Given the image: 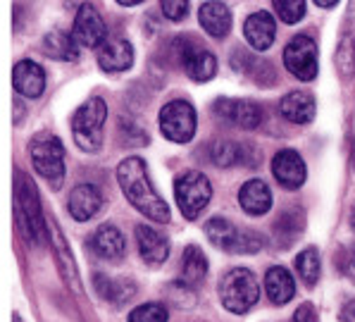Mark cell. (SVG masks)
Returning a JSON list of instances; mask_svg holds the SVG:
<instances>
[{
	"label": "cell",
	"mask_w": 355,
	"mask_h": 322,
	"mask_svg": "<svg viewBox=\"0 0 355 322\" xmlns=\"http://www.w3.org/2000/svg\"><path fill=\"white\" fill-rule=\"evenodd\" d=\"M117 182H119V187H122L129 203L139 212H144L148 220L160 222V225L169 222V205L162 201V196L157 194L155 187H153L144 158L131 155L127 160L119 162Z\"/></svg>",
	"instance_id": "6da1fadb"
},
{
	"label": "cell",
	"mask_w": 355,
	"mask_h": 322,
	"mask_svg": "<svg viewBox=\"0 0 355 322\" xmlns=\"http://www.w3.org/2000/svg\"><path fill=\"white\" fill-rule=\"evenodd\" d=\"M107 105L103 98H89L72 117L74 144L84 153H98L103 146V127H105Z\"/></svg>",
	"instance_id": "7a4b0ae2"
},
{
	"label": "cell",
	"mask_w": 355,
	"mask_h": 322,
	"mask_svg": "<svg viewBox=\"0 0 355 322\" xmlns=\"http://www.w3.org/2000/svg\"><path fill=\"white\" fill-rule=\"evenodd\" d=\"M29 158L34 170L51 184V189H60L64 182V146L53 134H36L29 144Z\"/></svg>",
	"instance_id": "3957f363"
},
{
	"label": "cell",
	"mask_w": 355,
	"mask_h": 322,
	"mask_svg": "<svg viewBox=\"0 0 355 322\" xmlns=\"http://www.w3.org/2000/svg\"><path fill=\"white\" fill-rule=\"evenodd\" d=\"M260 298L258 280L245 267H234L220 280V301L229 313H248Z\"/></svg>",
	"instance_id": "277c9868"
},
{
	"label": "cell",
	"mask_w": 355,
	"mask_h": 322,
	"mask_svg": "<svg viewBox=\"0 0 355 322\" xmlns=\"http://www.w3.org/2000/svg\"><path fill=\"white\" fill-rule=\"evenodd\" d=\"M15 189H17V201H19V225L21 234L26 239H31L34 244H46V220L41 212V198H38L36 184L29 174L17 172L15 177Z\"/></svg>",
	"instance_id": "5b68a950"
},
{
	"label": "cell",
	"mask_w": 355,
	"mask_h": 322,
	"mask_svg": "<svg viewBox=\"0 0 355 322\" xmlns=\"http://www.w3.org/2000/svg\"><path fill=\"white\" fill-rule=\"evenodd\" d=\"M205 234L217 248L227 253H258L265 246V239L253 229H236L225 217H212L205 225Z\"/></svg>",
	"instance_id": "8992f818"
},
{
	"label": "cell",
	"mask_w": 355,
	"mask_h": 322,
	"mask_svg": "<svg viewBox=\"0 0 355 322\" xmlns=\"http://www.w3.org/2000/svg\"><path fill=\"white\" fill-rule=\"evenodd\" d=\"M174 196H177V205L189 220H196L200 210L210 203L212 198V184L203 172H182L174 182Z\"/></svg>",
	"instance_id": "52a82bcc"
},
{
	"label": "cell",
	"mask_w": 355,
	"mask_h": 322,
	"mask_svg": "<svg viewBox=\"0 0 355 322\" xmlns=\"http://www.w3.org/2000/svg\"><path fill=\"white\" fill-rule=\"evenodd\" d=\"M160 132L174 144H189L196 134V110L189 101H172L160 110Z\"/></svg>",
	"instance_id": "ba28073f"
},
{
	"label": "cell",
	"mask_w": 355,
	"mask_h": 322,
	"mask_svg": "<svg viewBox=\"0 0 355 322\" xmlns=\"http://www.w3.org/2000/svg\"><path fill=\"white\" fill-rule=\"evenodd\" d=\"M284 65L296 79L313 81L318 76V43L310 36H293L284 48Z\"/></svg>",
	"instance_id": "9c48e42d"
},
{
	"label": "cell",
	"mask_w": 355,
	"mask_h": 322,
	"mask_svg": "<svg viewBox=\"0 0 355 322\" xmlns=\"http://www.w3.org/2000/svg\"><path fill=\"white\" fill-rule=\"evenodd\" d=\"M217 117L222 122L232 124V127H241V129H255L262 124V108L253 101H234V98H220L212 105Z\"/></svg>",
	"instance_id": "30bf717a"
},
{
	"label": "cell",
	"mask_w": 355,
	"mask_h": 322,
	"mask_svg": "<svg viewBox=\"0 0 355 322\" xmlns=\"http://www.w3.org/2000/svg\"><path fill=\"white\" fill-rule=\"evenodd\" d=\"M72 38L76 46H86V48H98L107 38L105 22H103L101 12L91 3H84L79 8V12H76Z\"/></svg>",
	"instance_id": "8fae6325"
},
{
	"label": "cell",
	"mask_w": 355,
	"mask_h": 322,
	"mask_svg": "<svg viewBox=\"0 0 355 322\" xmlns=\"http://www.w3.org/2000/svg\"><path fill=\"white\" fill-rule=\"evenodd\" d=\"M98 65L103 72H124L134 65V46L122 36H112L98 46Z\"/></svg>",
	"instance_id": "7c38bea8"
},
{
	"label": "cell",
	"mask_w": 355,
	"mask_h": 322,
	"mask_svg": "<svg viewBox=\"0 0 355 322\" xmlns=\"http://www.w3.org/2000/svg\"><path fill=\"white\" fill-rule=\"evenodd\" d=\"M15 91L24 98H41L46 91V69L34 60H19L12 69Z\"/></svg>",
	"instance_id": "4fadbf2b"
},
{
	"label": "cell",
	"mask_w": 355,
	"mask_h": 322,
	"mask_svg": "<svg viewBox=\"0 0 355 322\" xmlns=\"http://www.w3.org/2000/svg\"><path fill=\"white\" fill-rule=\"evenodd\" d=\"M67 208H69V215H72L76 222H89L91 217L98 215L103 208L101 189L94 187V184H79V187H74L72 194H69Z\"/></svg>",
	"instance_id": "5bb4252c"
},
{
	"label": "cell",
	"mask_w": 355,
	"mask_h": 322,
	"mask_svg": "<svg viewBox=\"0 0 355 322\" xmlns=\"http://www.w3.org/2000/svg\"><path fill=\"white\" fill-rule=\"evenodd\" d=\"M89 246L98 258L117 263V260L124 258L127 242H124V234L114 225H103V227H98L94 232V237L89 239Z\"/></svg>",
	"instance_id": "9a60e30c"
},
{
	"label": "cell",
	"mask_w": 355,
	"mask_h": 322,
	"mask_svg": "<svg viewBox=\"0 0 355 322\" xmlns=\"http://www.w3.org/2000/svg\"><path fill=\"white\" fill-rule=\"evenodd\" d=\"M136 244H139V253L144 263L162 265L169 258V239L148 225L136 227Z\"/></svg>",
	"instance_id": "2e32d148"
},
{
	"label": "cell",
	"mask_w": 355,
	"mask_h": 322,
	"mask_svg": "<svg viewBox=\"0 0 355 322\" xmlns=\"http://www.w3.org/2000/svg\"><path fill=\"white\" fill-rule=\"evenodd\" d=\"M272 174L286 189H298L305 182V162L296 151H279L272 160Z\"/></svg>",
	"instance_id": "e0dca14e"
},
{
	"label": "cell",
	"mask_w": 355,
	"mask_h": 322,
	"mask_svg": "<svg viewBox=\"0 0 355 322\" xmlns=\"http://www.w3.org/2000/svg\"><path fill=\"white\" fill-rule=\"evenodd\" d=\"M243 34H245V41L250 43V48H255V51H267V48L275 43L277 22L270 12L258 10V12H253L248 19H245Z\"/></svg>",
	"instance_id": "ac0fdd59"
},
{
	"label": "cell",
	"mask_w": 355,
	"mask_h": 322,
	"mask_svg": "<svg viewBox=\"0 0 355 322\" xmlns=\"http://www.w3.org/2000/svg\"><path fill=\"white\" fill-rule=\"evenodd\" d=\"M239 203L248 215L260 217L272 208V191L262 179H248L239 191Z\"/></svg>",
	"instance_id": "d6986e66"
},
{
	"label": "cell",
	"mask_w": 355,
	"mask_h": 322,
	"mask_svg": "<svg viewBox=\"0 0 355 322\" xmlns=\"http://www.w3.org/2000/svg\"><path fill=\"white\" fill-rule=\"evenodd\" d=\"M200 26L215 38H225L232 31V12L225 3H205L198 10Z\"/></svg>",
	"instance_id": "ffe728a7"
},
{
	"label": "cell",
	"mask_w": 355,
	"mask_h": 322,
	"mask_svg": "<svg viewBox=\"0 0 355 322\" xmlns=\"http://www.w3.org/2000/svg\"><path fill=\"white\" fill-rule=\"evenodd\" d=\"M279 112L288 122L308 124L310 119L315 117V101H313V96L305 94V91H293V94H286L282 98Z\"/></svg>",
	"instance_id": "44dd1931"
},
{
	"label": "cell",
	"mask_w": 355,
	"mask_h": 322,
	"mask_svg": "<svg viewBox=\"0 0 355 322\" xmlns=\"http://www.w3.org/2000/svg\"><path fill=\"white\" fill-rule=\"evenodd\" d=\"M265 289L272 303L284 305L291 301L293 294H296V282H293L291 272L284 270V267H270L265 275Z\"/></svg>",
	"instance_id": "7402d4cb"
},
{
	"label": "cell",
	"mask_w": 355,
	"mask_h": 322,
	"mask_svg": "<svg viewBox=\"0 0 355 322\" xmlns=\"http://www.w3.org/2000/svg\"><path fill=\"white\" fill-rule=\"evenodd\" d=\"M53 246H55V258H58V265H60V272H62V280L67 282V287L72 289L74 294H81V285H79V275H76V260L69 251L67 242H64L62 232L53 229Z\"/></svg>",
	"instance_id": "603a6c76"
},
{
	"label": "cell",
	"mask_w": 355,
	"mask_h": 322,
	"mask_svg": "<svg viewBox=\"0 0 355 322\" xmlns=\"http://www.w3.org/2000/svg\"><path fill=\"white\" fill-rule=\"evenodd\" d=\"M182 65L193 81H210L217 74V58L203 46H196Z\"/></svg>",
	"instance_id": "cb8c5ba5"
},
{
	"label": "cell",
	"mask_w": 355,
	"mask_h": 322,
	"mask_svg": "<svg viewBox=\"0 0 355 322\" xmlns=\"http://www.w3.org/2000/svg\"><path fill=\"white\" fill-rule=\"evenodd\" d=\"M43 53L53 60H64V62L79 60V46L74 43L72 34H64V31H51L43 36Z\"/></svg>",
	"instance_id": "d4e9b609"
},
{
	"label": "cell",
	"mask_w": 355,
	"mask_h": 322,
	"mask_svg": "<svg viewBox=\"0 0 355 322\" xmlns=\"http://www.w3.org/2000/svg\"><path fill=\"white\" fill-rule=\"evenodd\" d=\"M207 275V258L198 246H187L182 255V282L187 287H196Z\"/></svg>",
	"instance_id": "484cf974"
},
{
	"label": "cell",
	"mask_w": 355,
	"mask_h": 322,
	"mask_svg": "<svg viewBox=\"0 0 355 322\" xmlns=\"http://www.w3.org/2000/svg\"><path fill=\"white\" fill-rule=\"evenodd\" d=\"M94 285L98 289V294H101L103 298H107L110 303H114V305L127 303L129 298L136 294V287L131 285L129 280H112V277H105V275H96Z\"/></svg>",
	"instance_id": "4316f807"
},
{
	"label": "cell",
	"mask_w": 355,
	"mask_h": 322,
	"mask_svg": "<svg viewBox=\"0 0 355 322\" xmlns=\"http://www.w3.org/2000/svg\"><path fill=\"white\" fill-rule=\"evenodd\" d=\"M305 227L303 210H286L282 212V217L275 222V239L279 246H291L293 242L300 237Z\"/></svg>",
	"instance_id": "83f0119b"
},
{
	"label": "cell",
	"mask_w": 355,
	"mask_h": 322,
	"mask_svg": "<svg viewBox=\"0 0 355 322\" xmlns=\"http://www.w3.org/2000/svg\"><path fill=\"white\" fill-rule=\"evenodd\" d=\"M210 158L215 165L220 167H232V165H243V144H234V141H215L210 149Z\"/></svg>",
	"instance_id": "f1b7e54d"
},
{
	"label": "cell",
	"mask_w": 355,
	"mask_h": 322,
	"mask_svg": "<svg viewBox=\"0 0 355 322\" xmlns=\"http://www.w3.org/2000/svg\"><path fill=\"white\" fill-rule=\"evenodd\" d=\"M320 253L318 248H305L303 253L296 258V270H298V277L305 282L308 287H315L320 280Z\"/></svg>",
	"instance_id": "f546056e"
},
{
	"label": "cell",
	"mask_w": 355,
	"mask_h": 322,
	"mask_svg": "<svg viewBox=\"0 0 355 322\" xmlns=\"http://www.w3.org/2000/svg\"><path fill=\"white\" fill-rule=\"evenodd\" d=\"M336 69L341 74V79H348L355 72V38L353 36H343L341 43L336 48Z\"/></svg>",
	"instance_id": "4dcf8cb0"
},
{
	"label": "cell",
	"mask_w": 355,
	"mask_h": 322,
	"mask_svg": "<svg viewBox=\"0 0 355 322\" xmlns=\"http://www.w3.org/2000/svg\"><path fill=\"white\" fill-rule=\"evenodd\" d=\"M169 313L162 303H144L131 310L129 322H167Z\"/></svg>",
	"instance_id": "1f68e13d"
},
{
	"label": "cell",
	"mask_w": 355,
	"mask_h": 322,
	"mask_svg": "<svg viewBox=\"0 0 355 322\" xmlns=\"http://www.w3.org/2000/svg\"><path fill=\"white\" fill-rule=\"evenodd\" d=\"M275 10H277V17L282 22L296 24V22L303 19V15H305V3H300V0H277Z\"/></svg>",
	"instance_id": "d6a6232c"
},
{
	"label": "cell",
	"mask_w": 355,
	"mask_h": 322,
	"mask_svg": "<svg viewBox=\"0 0 355 322\" xmlns=\"http://www.w3.org/2000/svg\"><path fill=\"white\" fill-rule=\"evenodd\" d=\"M187 12H189V3H184V0H167V3H162V15L172 22L187 17Z\"/></svg>",
	"instance_id": "836d02e7"
},
{
	"label": "cell",
	"mask_w": 355,
	"mask_h": 322,
	"mask_svg": "<svg viewBox=\"0 0 355 322\" xmlns=\"http://www.w3.org/2000/svg\"><path fill=\"white\" fill-rule=\"evenodd\" d=\"M338 270L346 277L355 280V246L341 251V255H338Z\"/></svg>",
	"instance_id": "e575fe53"
},
{
	"label": "cell",
	"mask_w": 355,
	"mask_h": 322,
	"mask_svg": "<svg viewBox=\"0 0 355 322\" xmlns=\"http://www.w3.org/2000/svg\"><path fill=\"white\" fill-rule=\"evenodd\" d=\"M291 322H318V313H315V308L310 303H303L296 313H293Z\"/></svg>",
	"instance_id": "d590c367"
},
{
	"label": "cell",
	"mask_w": 355,
	"mask_h": 322,
	"mask_svg": "<svg viewBox=\"0 0 355 322\" xmlns=\"http://www.w3.org/2000/svg\"><path fill=\"white\" fill-rule=\"evenodd\" d=\"M341 322H355V298L341 308Z\"/></svg>",
	"instance_id": "8d00e7d4"
},
{
	"label": "cell",
	"mask_w": 355,
	"mask_h": 322,
	"mask_svg": "<svg viewBox=\"0 0 355 322\" xmlns=\"http://www.w3.org/2000/svg\"><path fill=\"white\" fill-rule=\"evenodd\" d=\"M318 5H320V8H331V5H336V3H334V0H320Z\"/></svg>",
	"instance_id": "74e56055"
},
{
	"label": "cell",
	"mask_w": 355,
	"mask_h": 322,
	"mask_svg": "<svg viewBox=\"0 0 355 322\" xmlns=\"http://www.w3.org/2000/svg\"><path fill=\"white\" fill-rule=\"evenodd\" d=\"M351 225H353V229H355V210H353V217H351Z\"/></svg>",
	"instance_id": "f35d334b"
},
{
	"label": "cell",
	"mask_w": 355,
	"mask_h": 322,
	"mask_svg": "<svg viewBox=\"0 0 355 322\" xmlns=\"http://www.w3.org/2000/svg\"><path fill=\"white\" fill-rule=\"evenodd\" d=\"M353 165H355V158H353Z\"/></svg>",
	"instance_id": "ab89813d"
},
{
	"label": "cell",
	"mask_w": 355,
	"mask_h": 322,
	"mask_svg": "<svg viewBox=\"0 0 355 322\" xmlns=\"http://www.w3.org/2000/svg\"><path fill=\"white\" fill-rule=\"evenodd\" d=\"M15 322H19V320H17V318H15Z\"/></svg>",
	"instance_id": "60d3db41"
}]
</instances>
